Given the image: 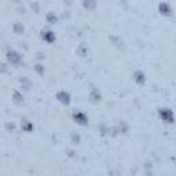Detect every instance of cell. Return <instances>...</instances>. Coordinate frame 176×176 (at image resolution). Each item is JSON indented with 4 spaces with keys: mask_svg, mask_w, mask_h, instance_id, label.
Masks as SVG:
<instances>
[{
    "mask_svg": "<svg viewBox=\"0 0 176 176\" xmlns=\"http://www.w3.org/2000/svg\"><path fill=\"white\" fill-rule=\"evenodd\" d=\"M162 117H164V120L167 121V123H172V120H173L172 112H171L169 109H165V112L162 110Z\"/></svg>",
    "mask_w": 176,
    "mask_h": 176,
    "instance_id": "obj_1",
    "label": "cell"
}]
</instances>
